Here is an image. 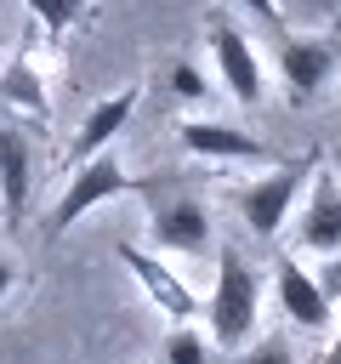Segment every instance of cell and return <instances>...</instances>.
Listing matches in <instances>:
<instances>
[{"label":"cell","instance_id":"52a82bcc","mask_svg":"<svg viewBox=\"0 0 341 364\" xmlns=\"http://www.w3.org/2000/svg\"><path fill=\"white\" fill-rule=\"evenodd\" d=\"M210 57H216L222 91H227L239 108H256V102H261L267 74H261V57H256L250 34H244V28H233L227 17H210Z\"/></svg>","mask_w":341,"mask_h":364},{"label":"cell","instance_id":"5b68a950","mask_svg":"<svg viewBox=\"0 0 341 364\" xmlns=\"http://www.w3.org/2000/svg\"><path fill=\"white\" fill-rule=\"evenodd\" d=\"M273 63H278V80H284L290 102H296V108H307V102L335 80L341 51H335V40H324V34H278Z\"/></svg>","mask_w":341,"mask_h":364},{"label":"cell","instance_id":"4fadbf2b","mask_svg":"<svg viewBox=\"0 0 341 364\" xmlns=\"http://www.w3.org/2000/svg\"><path fill=\"white\" fill-rule=\"evenodd\" d=\"M28 182H34V148L17 125H0V210H6V222H23Z\"/></svg>","mask_w":341,"mask_h":364},{"label":"cell","instance_id":"ba28073f","mask_svg":"<svg viewBox=\"0 0 341 364\" xmlns=\"http://www.w3.org/2000/svg\"><path fill=\"white\" fill-rule=\"evenodd\" d=\"M182 136V154L193 159H210V165H278L273 148L261 136H250L244 125H222V119H182L176 125Z\"/></svg>","mask_w":341,"mask_h":364},{"label":"cell","instance_id":"7a4b0ae2","mask_svg":"<svg viewBox=\"0 0 341 364\" xmlns=\"http://www.w3.org/2000/svg\"><path fill=\"white\" fill-rule=\"evenodd\" d=\"M256 313H261V273L244 262V250H216V284H210V301H205V318H210V341L227 347V353H244L250 336H256Z\"/></svg>","mask_w":341,"mask_h":364},{"label":"cell","instance_id":"8fae6325","mask_svg":"<svg viewBox=\"0 0 341 364\" xmlns=\"http://www.w3.org/2000/svg\"><path fill=\"white\" fill-rule=\"evenodd\" d=\"M136 97H142V91H136V85H125V91H114V97L91 102V108H85V119H80V131H74V142H68V159H74V165H85V159L108 154V148H114V136L131 125Z\"/></svg>","mask_w":341,"mask_h":364},{"label":"cell","instance_id":"6da1fadb","mask_svg":"<svg viewBox=\"0 0 341 364\" xmlns=\"http://www.w3.org/2000/svg\"><path fill=\"white\" fill-rule=\"evenodd\" d=\"M136 193L148 199V233L170 256H205L210 250V210L188 188V176H136Z\"/></svg>","mask_w":341,"mask_h":364},{"label":"cell","instance_id":"277c9868","mask_svg":"<svg viewBox=\"0 0 341 364\" xmlns=\"http://www.w3.org/2000/svg\"><path fill=\"white\" fill-rule=\"evenodd\" d=\"M136 182L125 176V165L114 159V154H97V159H85V165H74V176H68V188H63V199H57V210H51V239H63L80 216H91L97 205H108V199H119V193H131Z\"/></svg>","mask_w":341,"mask_h":364},{"label":"cell","instance_id":"2e32d148","mask_svg":"<svg viewBox=\"0 0 341 364\" xmlns=\"http://www.w3.org/2000/svg\"><path fill=\"white\" fill-rule=\"evenodd\" d=\"M233 364H296V347L284 336H256L244 353H233Z\"/></svg>","mask_w":341,"mask_h":364},{"label":"cell","instance_id":"ac0fdd59","mask_svg":"<svg viewBox=\"0 0 341 364\" xmlns=\"http://www.w3.org/2000/svg\"><path fill=\"white\" fill-rule=\"evenodd\" d=\"M250 17H261V23H273V28H284V11H278V0H239Z\"/></svg>","mask_w":341,"mask_h":364},{"label":"cell","instance_id":"ffe728a7","mask_svg":"<svg viewBox=\"0 0 341 364\" xmlns=\"http://www.w3.org/2000/svg\"><path fill=\"white\" fill-rule=\"evenodd\" d=\"M11 284H17V262H11L6 250H0V301L11 296Z\"/></svg>","mask_w":341,"mask_h":364},{"label":"cell","instance_id":"30bf717a","mask_svg":"<svg viewBox=\"0 0 341 364\" xmlns=\"http://www.w3.org/2000/svg\"><path fill=\"white\" fill-rule=\"evenodd\" d=\"M119 262L136 273V284L148 290V301L159 307V313H170L176 324H188V318H199L205 313V301L193 296V284L170 267V262H159L153 250H136V245H119Z\"/></svg>","mask_w":341,"mask_h":364},{"label":"cell","instance_id":"8992f818","mask_svg":"<svg viewBox=\"0 0 341 364\" xmlns=\"http://www.w3.org/2000/svg\"><path fill=\"white\" fill-rule=\"evenodd\" d=\"M296 250H301V256H318V262L341 256V182H335L330 165H318L313 182H307V193H301V210H296Z\"/></svg>","mask_w":341,"mask_h":364},{"label":"cell","instance_id":"5bb4252c","mask_svg":"<svg viewBox=\"0 0 341 364\" xmlns=\"http://www.w3.org/2000/svg\"><path fill=\"white\" fill-rule=\"evenodd\" d=\"M85 6H91V0H28V11H34V23L45 28V40H51V46H57V40L85 17Z\"/></svg>","mask_w":341,"mask_h":364},{"label":"cell","instance_id":"9a60e30c","mask_svg":"<svg viewBox=\"0 0 341 364\" xmlns=\"http://www.w3.org/2000/svg\"><path fill=\"white\" fill-rule=\"evenodd\" d=\"M159 353H165V364H210V341H205L193 324H176Z\"/></svg>","mask_w":341,"mask_h":364},{"label":"cell","instance_id":"e0dca14e","mask_svg":"<svg viewBox=\"0 0 341 364\" xmlns=\"http://www.w3.org/2000/svg\"><path fill=\"white\" fill-rule=\"evenodd\" d=\"M170 91H176L182 102H205V97H210V91H205V74H199L193 63H176V68H170Z\"/></svg>","mask_w":341,"mask_h":364},{"label":"cell","instance_id":"3957f363","mask_svg":"<svg viewBox=\"0 0 341 364\" xmlns=\"http://www.w3.org/2000/svg\"><path fill=\"white\" fill-rule=\"evenodd\" d=\"M318 165H324L318 154H301V159H278V165H267L261 176L239 182V188H233L239 222H244L256 239H273V233L290 222V210H296V199L307 193V182H313Z\"/></svg>","mask_w":341,"mask_h":364},{"label":"cell","instance_id":"7c38bea8","mask_svg":"<svg viewBox=\"0 0 341 364\" xmlns=\"http://www.w3.org/2000/svg\"><path fill=\"white\" fill-rule=\"evenodd\" d=\"M0 102L6 108H23L28 119H45L51 125V80H45V63H40V51L23 40L17 46V57L0 68Z\"/></svg>","mask_w":341,"mask_h":364},{"label":"cell","instance_id":"9c48e42d","mask_svg":"<svg viewBox=\"0 0 341 364\" xmlns=\"http://www.w3.org/2000/svg\"><path fill=\"white\" fill-rule=\"evenodd\" d=\"M273 290H278V313H284L296 330H330L335 301L324 296L318 273H307V267H301V256H296V250H278V256H273Z\"/></svg>","mask_w":341,"mask_h":364},{"label":"cell","instance_id":"d6986e66","mask_svg":"<svg viewBox=\"0 0 341 364\" xmlns=\"http://www.w3.org/2000/svg\"><path fill=\"white\" fill-rule=\"evenodd\" d=\"M318 284H324V296H330V301L341 296V256H330V262L318 267Z\"/></svg>","mask_w":341,"mask_h":364},{"label":"cell","instance_id":"44dd1931","mask_svg":"<svg viewBox=\"0 0 341 364\" xmlns=\"http://www.w3.org/2000/svg\"><path fill=\"white\" fill-rule=\"evenodd\" d=\"M318 364H341V330H335V341L324 347V358H318Z\"/></svg>","mask_w":341,"mask_h":364}]
</instances>
